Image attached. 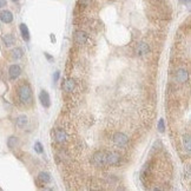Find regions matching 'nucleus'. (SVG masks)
Segmentation results:
<instances>
[{"mask_svg": "<svg viewBox=\"0 0 191 191\" xmlns=\"http://www.w3.org/2000/svg\"><path fill=\"white\" fill-rule=\"evenodd\" d=\"M39 100L41 103V105L44 107H48L51 105V99H50V94L47 92L46 90H43L41 92L39 93Z\"/></svg>", "mask_w": 191, "mask_h": 191, "instance_id": "obj_8", "label": "nucleus"}, {"mask_svg": "<svg viewBox=\"0 0 191 191\" xmlns=\"http://www.w3.org/2000/svg\"><path fill=\"white\" fill-rule=\"evenodd\" d=\"M74 86H76V81L73 79H67L65 80V83L63 84V90L65 92H72L74 90Z\"/></svg>", "mask_w": 191, "mask_h": 191, "instance_id": "obj_12", "label": "nucleus"}, {"mask_svg": "<svg viewBox=\"0 0 191 191\" xmlns=\"http://www.w3.org/2000/svg\"><path fill=\"white\" fill-rule=\"evenodd\" d=\"M183 145H184V149H186V151L190 152L191 150V139H190V136L189 135H186L183 137Z\"/></svg>", "mask_w": 191, "mask_h": 191, "instance_id": "obj_18", "label": "nucleus"}, {"mask_svg": "<svg viewBox=\"0 0 191 191\" xmlns=\"http://www.w3.org/2000/svg\"><path fill=\"white\" fill-rule=\"evenodd\" d=\"M13 1H17V0H13Z\"/></svg>", "mask_w": 191, "mask_h": 191, "instance_id": "obj_25", "label": "nucleus"}, {"mask_svg": "<svg viewBox=\"0 0 191 191\" xmlns=\"http://www.w3.org/2000/svg\"><path fill=\"white\" fill-rule=\"evenodd\" d=\"M18 97H19L20 102L23 104H31L32 102V90L31 87L27 85V84H24L19 87L18 90Z\"/></svg>", "mask_w": 191, "mask_h": 191, "instance_id": "obj_1", "label": "nucleus"}, {"mask_svg": "<svg viewBox=\"0 0 191 191\" xmlns=\"http://www.w3.org/2000/svg\"><path fill=\"white\" fill-rule=\"evenodd\" d=\"M8 73H10V78L11 79H17L21 73V69H20L19 65H12L8 70Z\"/></svg>", "mask_w": 191, "mask_h": 191, "instance_id": "obj_10", "label": "nucleus"}, {"mask_svg": "<svg viewBox=\"0 0 191 191\" xmlns=\"http://www.w3.org/2000/svg\"><path fill=\"white\" fill-rule=\"evenodd\" d=\"M120 159H122V157L117 152H106V163H107V165H111V166L118 165L120 163Z\"/></svg>", "mask_w": 191, "mask_h": 191, "instance_id": "obj_4", "label": "nucleus"}, {"mask_svg": "<svg viewBox=\"0 0 191 191\" xmlns=\"http://www.w3.org/2000/svg\"><path fill=\"white\" fill-rule=\"evenodd\" d=\"M38 178H39L40 182L44 183V184H47V183L51 182V176H50V173H47V172H40Z\"/></svg>", "mask_w": 191, "mask_h": 191, "instance_id": "obj_15", "label": "nucleus"}, {"mask_svg": "<svg viewBox=\"0 0 191 191\" xmlns=\"http://www.w3.org/2000/svg\"><path fill=\"white\" fill-rule=\"evenodd\" d=\"M113 143L117 145V146H120V147H125L127 143H129V138L127 136L124 135L123 132H117L113 135Z\"/></svg>", "mask_w": 191, "mask_h": 191, "instance_id": "obj_2", "label": "nucleus"}, {"mask_svg": "<svg viewBox=\"0 0 191 191\" xmlns=\"http://www.w3.org/2000/svg\"><path fill=\"white\" fill-rule=\"evenodd\" d=\"M78 4L80 6H89L91 4V0H78Z\"/></svg>", "mask_w": 191, "mask_h": 191, "instance_id": "obj_22", "label": "nucleus"}, {"mask_svg": "<svg viewBox=\"0 0 191 191\" xmlns=\"http://www.w3.org/2000/svg\"><path fill=\"white\" fill-rule=\"evenodd\" d=\"M59 76H60V72H59V71L54 72V76H53V80H54V81H58V79H59Z\"/></svg>", "mask_w": 191, "mask_h": 191, "instance_id": "obj_23", "label": "nucleus"}, {"mask_svg": "<svg viewBox=\"0 0 191 191\" xmlns=\"http://www.w3.org/2000/svg\"><path fill=\"white\" fill-rule=\"evenodd\" d=\"M34 150L38 152V153H43V151H44V149H43V145H41V143H39V142H37L35 144H34Z\"/></svg>", "mask_w": 191, "mask_h": 191, "instance_id": "obj_21", "label": "nucleus"}, {"mask_svg": "<svg viewBox=\"0 0 191 191\" xmlns=\"http://www.w3.org/2000/svg\"><path fill=\"white\" fill-rule=\"evenodd\" d=\"M157 129H158L159 132H164L165 130V125H164V119L160 118L158 122V125H157Z\"/></svg>", "mask_w": 191, "mask_h": 191, "instance_id": "obj_20", "label": "nucleus"}, {"mask_svg": "<svg viewBox=\"0 0 191 191\" xmlns=\"http://www.w3.org/2000/svg\"><path fill=\"white\" fill-rule=\"evenodd\" d=\"M0 19H1L2 23H5V24H10L13 20V14L11 13L10 11H2L0 13Z\"/></svg>", "mask_w": 191, "mask_h": 191, "instance_id": "obj_11", "label": "nucleus"}, {"mask_svg": "<svg viewBox=\"0 0 191 191\" xmlns=\"http://www.w3.org/2000/svg\"><path fill=\"white\" fill-rule=\"evenodd\" d=\"M20 32H21L24 40H26V41L30 40V31H28V27L25 24H20Z\"/></svg>", "mask_w": 191, "mask_h": 191, "instance_id": "obj_13", "label": "nucleus"}, {"mask_svg": "<svg viewBox=\"0 0 191 191\" xmlns=\"http://www.w3.org/2000/svg\"><path fill=\"white\" fill-rule=\"evenodd\" d=\"M67 139V133L63 129H56L54 130V140L57 143H64Z\"/></svg>", "mask_w": 191, "mask_h": 191, "instance_id": "obj_7", "label": "nucleus"}, {"mask_svg": "<svg viewBox=\"0 0 191 191\" xmlns=\"http://www.w3.org/2000/svg\"><path fill=\"white\" fill-rule=\"evenodd\" d=\"M17 144H18V138L17 137H10L8 138V140H7V145H8V147L10 149H14L15 146H17Z\"/></svg>", "mask_w": 191, "mask_h": 191, "instance_id": "obj_19", "label": "nucleus"}, {"mask_svg": "<svg viewBox=\"0 0 191 191\" xmlns=\"http://www.w3.org/2000/svg\"><path fill=\"white\" fill-rule=\"evenodd\" d=\"M175 78L177 80L178 83H181V84H184L188 81V78H189V73L188 71L185 70V69H179L177 70V72L175 74Z\"/></svg>", "mask_w": 191, "mask_h": 191, "instance_id": "obj_5", "label": "nucleus"}, {"mask_svg": "<svg viewBox=\"0 0 191 191\" xmlns=\"http://www.w3.org/2000/svg\"><path fill=\"white\" fill-rule=\"evenodd\" d=\"M136 52H137V54L140 56V57H144V56L150 53V46H149L146 43L142 41V43H139L138 45H137V47H136Z\"/></svg>", "mask_w": 191, "mask_h": 191, "instance_id": "obj_6", "label": "nucleus"}, {"mask_svg": "<svg viewBox=\"0 0 191 191\" xmlns=\"http://www.w3.org/2000/svg\"><path fill=\"white\" fill-rule=\"evenodd\" d=\"M27 123H28V119H27L26 116H19L18 118H17V126L18 127H25L27 125Z\"/></svg>", "mask_w": 191, "mask_h": 191, "instance_id": "obj_16", "label": "nucleus"}, {"mask_svg": "<svg viewBox=\"0 0 191 191\" xmlns=\"http://www.w3.org/2000/svg\"><path fill=\"white\" fill-rule=\"evenodd\" d=\"M92 159H93V163L97 165V166H107L105 151H97L93 155Z\"/></svg>", "mask_w": 191, "mask_h": 191, "instance_id": "obj_3", "label": "nucleus"}, {"mask_svg": "<svg viewBox=\"0 0 191 191\" xmlns=\"http://www.w3.org/2000/svg\"><path fill=\"white\" fill-rule=\"evenodd\" d=\"M87 39H89L87 34L85 32H83V31H77L74 33V41L77 44H85Z\"/></svg>", "mask_w": 191, "mask_h": 191, "instance_id": "obj_9", "label": "nucleus"}, {"mask_svg": "<svg viewBox=\"0 0 191 191\" xmlns=\"http://www.w3.org/2000/svg\"><path fill=\"white\" fill-rule=\"evenodd\" d=\"M23 56H24V51H23V48H20V47H15L13 51H12V58H13L14 60L20 59Z\"/></svg>", "mask_w": 191, "mask_h": 191, "instance_id": "obj_17", "label": "nucleus"}, {"mask_svg": "<svg viewBox=\"0 0 191 191\" xmlns=\"http://www.w3.org/2000/svg\"><path fill=\"white\" fill-rule=\"evenodd\" d=\"M2 40H4V43H5L6 46H12L14 43H15V39H14V37L12 34H5L2 37Z\"/></svg>", "mask_w": 191, "mask_h": 191, "instance_id": "obj_14", "label": "nucleus"}, {"mask_svg": "<svg viewBox=\"0 0 191 191\" xmlns=\"http://www.w3.org/2000/svg\"><path fill=\"white\" fill-rule=\"evenodd\" d=\"M6 6V0H0V7Z\"/></svg>", "mask_w": 191, "mask_h": 191, "instance_id": "obj_24", "label": "nucleus"}]
</instances>
